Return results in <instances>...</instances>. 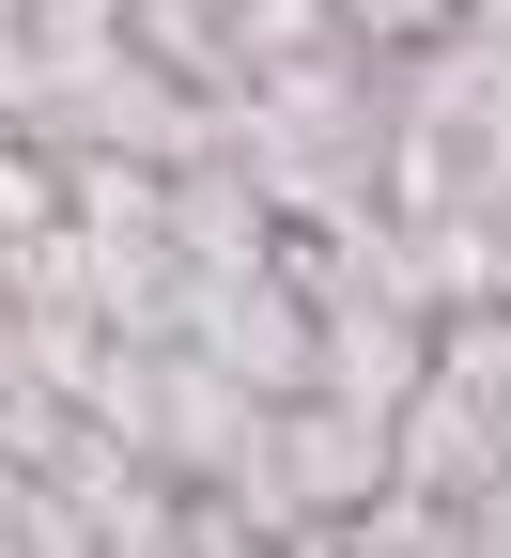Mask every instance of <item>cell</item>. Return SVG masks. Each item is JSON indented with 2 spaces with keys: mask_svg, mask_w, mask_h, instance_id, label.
I'll list each match as a JSON object with an SVG mask.
<instances>
[{
  "mask_svg": "<svg viewBox=\"0 0 511 558\" xmlns=\"http://www.w3.org/2000/svg\"><path fill=\"white\" fill-rule=\"evenodd\" d=\"M0 109L47 156H139V171H233V109L186 94L139 47L124 0H0Z\"/></svg>",
  "mask_w": 511,
  "mask_h": 558,
  "instance_id": "1",
  "label": "cell"
},
{
  "mask_svg": "<svg viewBox=\"0 0 511 558\" xmlns=\"http://www.w3.org/2000/svg\"><path fill=\"white\" fill-rule=\"evenodd\" d=\"M496 481H511V311H450L418 403H403V497L480 512Z\"/></svg>",
  "mask_w": 511,
  "mask_h": 558,
  "instance_id": "2",
  "label": "cell"
},
{
  "mask_svg": "<svg viewBox=\"0 0 511 558\" xmlns=\"http://www.w3.org/2000/svg\"><path fill=\"white\" fill-rule=\"evenodd\" d=\"M341 32L373 47V62H418V47H450V32H465V0H341Z\"/></svg>",
  "mask_w": 511,
  "mask_h": 558,
  "instance_id": "3",
  "label": "cell"
},
{
  "mask_svg": "<svg viewBox=\"0 0 511 558\" xmlns=\"http://www.w3.org/2000/svg\"><path fill=\"white\" fill-rule=\"evenodd\" d=\"M465 527H511V481H496V497H480V512H465Z\"/></svg>",
  "mask_w": 511,
  "mask_h": 558,
  "instance_id": "4",
  "label": "cell"
},
{
  "mask_svg": "<svg viewBox=\"0 0 511 558\" xmlns=\"http://www.w3.org/2000/svg\"><path fill=\"white\" fill-rule=\"evenodd\" d=\"M465 558H511V527H465Z\"/></svg>",
  "mask_w": 511,
  "mask_h": 558,
  "instance_id": "5",
  "label": "cell"
}]
</instances>
